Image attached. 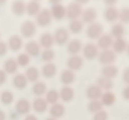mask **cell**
<instances>
[{"mask_svg": "<svg viewBox=\"0 0 129 120\" xmlns=\"http://www.w3.org/2000/svg\"><path fill=\"white\" fill-rule=\"evenodd\" d=\"M99 61L101 62L103 66L106 65H113L116 60V53L113 51L112 48L110 50H105V51L99 52Z\"/></svg>", "mask_w": 129, "mask_h": 120, "instance_id": "cell-1", "label": "cell"}, {"mask_svg": "<svg viewBox=\"0 0 129 120\" xmlns=\"http://www.w3.org/2000/svg\"><path fill=\"white\" fill-rule=\"evenodd\" d=\"M81 52H82V55H83L85 59H87V60H93V59H95L99 55V47L95 44L89 42V44L85 45V46L82 47Z\"/></svg>", "mask_w": 129, "mask_h": 120, "instance_id": "cell-2", "label": "cell"}, {"mask_svg": "<svg viewBox=\"0 0 129 120\" xmlns=\"http://www.w3.org/2000/svg\"><path fill=\"white\" fill-rule=\"evenodd\" d=\"M83 66V58L81 55H71L67 60V68L75 72V71H79Z\"/></svg>", "mask_w": 129, "mask_h": 120, "instance_id": "cell-3", "label": "cell"}, {"mask_svg": "<svg viewBox=\"0 0 129 120\" xmlns=\"http://www.w3.org/2000/svg\"><path fill=\"white\" fill-rule=\"evenodd\" d=\"M15 112L19 115H27L31 112V103L27 99H19L15 104Z\"/></svg>", "mask_w": 129, "mask_h": 120, "instance_id": "cell-4", "label": "cell"}, {"mask_svg": "<svg viewBox=\"0 0 129 120\" xmlns=\"http://www.w3.org/2000/svg\"><path fill=\"white\" fill-rule=\"evenodd\" d=\"M102 32H103V28H102L101 25L98 24V22H93L87 28V37L90 39H99L103 34Z\"/></svg>", "mask_w": 129, "mask_h": 120, "instance_id": "cell-5", "label": "cell"}, {"mask_svg": "<svg viewBox=\"0 0 129 120\" xmlns=\"http://www.w3.org/2000/svg\"><path fill=\"white\" fill-rule=\"evenodd\" d=\"M113 37L110 34H102L100 38L98 39V46L99 50L101 51H105V50H110L113 46Z\"/></svg>", "mask_w": 129, "mask_h": 120, "instance_id": "cell-6", "label": "cell"}, {"mask_svg": "<svg viewBox=\"0 0 129 120\" xmlns=\"http://www.w3.org/2000/svg\"><path fill=\"white\" fill-rule=\"evenodd\" d=\"M102 93H103V91L98 85H95V84L88 86L87 89H86V97L89 100H100Z\"/></svg>", "mask_w": 129, "mask_h": 120, "instance_id": "cell-7", "label": "cell"}, {"mask_svg": "<svg viewBox=\"0 0 129 120\" xmlns=\"http://www.w3.org/2000/svg\"><path fill=\"white\" fill-rule=\"evenodd\" d=\"M54 42L58 45H66L69 39V33L66 28H59L54 33Z\"/></svg>", "mask_w": 129, "mask_h": 120, "instance_id": "cell-8", "label": "cell"}, {"mask_svg": "<svg viewBox=\"0 0 129 120\" xmlns=\"http://www.w3.org/2000/svg\"><path fill=\"white\" fill-rule=\"evenodd\" d=\"M81 14H82V8L80 6V4H78V3H74V4H72V5H69L68 8L66 10V15L71 20L78 19Z\"/></svg>", "mask_w": 129, "mask_h": 120, "instance_id": "cell-9", "label": "cell"}, {"mask_svg": "<svg viewBox=\"0 0 129 120\" xmlns=\"http://www.w3.org/2000/svg\"><path fill=\"white\" fill-rule=\"evenodd\" d=\"M47 107H48V104L46 101L44 97H38L35 99L33 100L32 103V108H33L37 113H44L47 111Z\"/></svg>", "mask_w": 129, "mask_h": 120, "instance_id": "cell-10", "label": "cell"}, {"mask_svg": "<svg viewBox=\"0 0 129 120\" xmlns=\"http://www.w3.org/2000/svg\"><path fill=\"white\" fill-rule=\"evenodd\" d=\"M25 53H27L29 57H38L41 53V46L37 41H28L25 46Z\"/></svg>", "mask_w": 129, "mask_h": 120, "instance_id": "cell-11", "label": "cell"}, {"mask_svg": "<svg viewBox=\"0 0 129 120\" xmlns=\"http://www.w3.org/2000/svg\"><path fill=\"white\" fill-rule=\"evenodd\" d=\"M20 31H21V34L24 35L25 38H31L37 32V26L32 21H25L22 24V26H21Z\"/></svg>", "mask_w": 129, "mask_h": 120, "instance_id": "cell-12", "label": "cell"}, {"mask_svg": "<svg viewBox=\"0 0 129 120\" xmlns=\"http://www.w3.org/2000/svg\"><path fill=\"white\" fill-rule=\"evenodd\" d=\"M82 47H83V45H82L81 41L78 40V39H74V40H71L67 42V52L71 55L79 54V53L82 51Z\"/></svg>", "mask_w": 129, "mask_h": 120, "instance_id": "cell-13", "label": "cell"}, {"mask_svg": "<svg viewBox=\"0 0 129 120\" xmlns=\"http://www.w3.org/2000/svg\"><path fill=\"white\" fill-rule=\"evenodd\" d=\"M64 112H66V108L62 105L61 103H56L54 105H52L51 108H49V115L52 118H55V119H60L61 117H63Z\"/></svg>", "mask_w": 129, "mask_h": 120, "instance_id": "cell-14", "label": "cell"}, {"mask_svg": "<svg viewBox=\"0 0 129 120\" xmlns=\"http://www.w3.org/2000/svg\"><path fill=\"white\" fill-rule=\"evenodd\" d=\"M52 21V14L48 10H42L37 15V22L40 26H47Z\"/></svg>", "mask_w": 129, "mask_h": 120, "instance_id": "cell-15", "label": "cell"}, {"mask_svg": "<svg viewBox=\"0 0 129 120\" xmlns=\"http://www.w3.org/2000/svg\"><path fill=\"white\" fill-rule=\"evenodd\" d=\"M41 74L46 78V79H52L54 78L55 74H56V66L53 64V62H47L42 66L41 68Z\"/></svg>", "mask_w": 129, "mask_h": 120, "instance_id": "cell-16", "label": "cell"}, {"mask_svg": "<svg viewBox=\"0 0 129 120\" xmlns=\"http://www.w3.org/2000/svg\"><path fill=\"white\" fill-rule=\"evenodd\" d=\"M59 97H60V99L64 103H69L73 100L74 98V89L72 88L71 86H63L61 89H60V92H59Z\"/></svg>", "mask_w": 129, "mask_h": 120, "instance_id": "cell-17", "label": "cell"}, {"mask_svg": "<svg viewBox=\"0 0 129 120\" xmlns=\"http://www.w3.org/2000/svg\"><path fill=\"white\" fill-rule=\"evenodd\" d=\"M117 73H119V69H117V67L115 65H106L102 67V71H101L102 77L112 79V80L114 78H116Z\"/></svg>", "mask_w": 129, "mask_h": 120, "instance_id": "cell-18", "label": "cell"}, {"mask_svg": "<svg viewBox=\"0 0 129 120\" xmlns=\"http://www.w3.org/2000/svg\"><path fill=\"white\" fill-rule=\"evenodd\" d=\"M18 68H19V65L15 59H7L4 64V71L6 72V74H15L18 72Z\"/></svg>", "mask_w": 129, "mask_h": 120, "instance_id": "cell-19", "label": "cell"}, {"mask_svg": "<svg viewBox=\"0 0 129 120\" xmlns=\"http://www.w3.org/2000/svg\"><path fill=\"white\" fill-rule=\"evenodd\" d=\"M25 77L28 80V82H37V81H39V78H40V71L37 67L31 66V67H28L26 69Z\"/></svg>", "mask_w": 129, "mask_h": 120, "instance_id": "cell-20", "label": "cell"}, {"mask_svg": "<svg viewBox=\"0 0 129 120\" xmlns=\"http://www.w3.org/2000/svg\"><path fill=\"white\" fill-rule=\"evenodd\" d=\"M7 46H8V50H11V51L18 52L22 47V39L19 35H13L10 38L8 42H7Z\"/></svg>", "mask_w": 129, "mask_h": 120, "instance_id": "cell-21", "label": "cell"}, {"mask_svg": "<svg viewBox=\"0 0 129 120\" xmlns=\"http://www.w3.org/2000/svg\"><path fill=\"white\" fill-rule=\"evenodd\" d=\"M40 46L44 50H47V48H52V46L55 44L54 42V37L51 34V33H44V34L40 37Z\"/></svg>", "mask_w": 129, "mask_h": 120, "instance_id": "cell-22", "label": "cell"}, {"mask_svg": "<svg viewBox=\"0 0 129 120\" xmlns=\"http://www.w3.org/2000/svg\"><path fill=\"white\" fill-rule=\"evenodd\" d=\"M60 79H61V82L63 84V86H69L75 80V72H73V71L68 68L64 69V71H62Z\"/></svg>", "mask_w": 129, "mask_h": 120, "instance_id": "cell-23", "label": "cell"}, {"mask_svg": "<svg viewBox=\"0 0 129 120\" xmlns=\"http://www.w3.org/2000/svg\"><path fill=\"white\" fill-rule=\"evenodd\" d=\"M127 45H128V42L126 41V39H123V38L114 39L112 50L115 53H122V52H124L127 50Z\"/></svg>", "mask_w": 129, "mask_h": 120, "instance_id": "cell-24", "label": "cell"}, {"mask_svg": "<svg viewBox=\"0 0 129 120\" xmlns=\"http://www.w3.org/2000/svg\"><path fill=\"white\" fill-rule=\"evenodd\" d=\"M32 92L35 97H44L47 92V86L46 84L42 81H37L33 84V87H32Z\"/></svg>", "mask_w": 129, "mask_h": 120, "instance_id": "cell-25", "label": "cell"}, {"mask_svg": "<svg viewBox=\"0 0 129 120\" xmlns=\"http://www.w3.org/2000/svg\"><path fill=\"white\" fill-rule=\"evenodd\" d=\"M115 94L110 91H107V92H103L102 93L101 98H100V101L102 103L103 106H113L114 103H115Z\"/></svg>", "mask_w": 129, "mask_h": 120, "instance_id": "cell-26", "label": "cell"}, {"mask_svg": "<svg viewBox=\"0 0 129 120\" xmlns=\"http://www.w3.org/2000/svg\"><path fill=\"white\" fill-rule=\"evenodd\" d=\"M28 85V80L26 79L25 74H15L13 78V86L18 89H24Z\"/></svg>", "mask_w": 129, "mask_h": 120, "instance_id": "cell-27", "label": "cell"}, {"mask_svg": "<svg viewBox=\"0 0 129 120\" xmlns=\"http://www.w3.org/2000/svg\"><path fill=\"white\" fill-rule=\"evenodd\" d=\"M95 85H98L103 92H107V91H110V89L113 88V80L101 76L98 80H96Z\"/></svg>", "mask_w": 129, "mask_h": 120, "instance_id": "cell-28", "label": "cell"}, {"mask_svg": "<svg viewBox=\"0 0 129 120\" xmlns=\"http://www.w3.org/2000/svg\"><path fill=\"white\" fill-rule=\"evenodd\" d=\"M51 14L53 18L58 19V20H61L62 18L66 17V8H64L62 5H60V4H56V5H54L53 8H52Z\"/></svg>", "mask_w": 129, "mask_h": 120, "instance_id": "cell-29", "label": "cell"}, {"mask_svg": "<svg viewBox=\"0 0 129 120\" xmlns=\"http://www.w3.org/2000/svg\"><path fill=\"white\" fill-rule=\"evenodd\" d=\"M123 34H124V26L121 22H117V24H114L112 26V30H110V35L113 38H122Z\"/></svg>", "mask_w": 129, "mask_h": 120, "instance_id": "cell-30", "label": "cell"}, {"mask_svg": "<svg viewBox=\"0 0 129 120\" xmlns=\"http://www.w3.org/2000/svg\"><path fill=\"white\" fill-rule=\"evenodd\" d=\"M82 22H87V24H93L95 22L96 19V12L93 8H89V10H86L85 12H82Z\"/></svg>", "mask_w": 129, "mask_h": 120, "instance_id": "cell-31", "label": "cell"}, {"mask_svg": "<svg viewBox=\"0 0 129 120\" xmlns=\"http://www.w3.org/2000/svg\"><path fill=\"white\" fill-rule=\"evenodd\" d=\"M119 13H120V11L117 8L110 6L105 11V18L108 21H110V22H114L115 20L119 19Z\"/></svg>", "mask_w": 129, "mask_h": 120, "instance_id": "cell-32", "label": "cell"}, {"mask_svg": "<svg viewBox=\"0 0 129 120\" xmlns=\"http://www.w3.org/2000/svg\"><path fill=\"white\" fill-rule=\"evenodd\" d=\"M45 99H46L47 104H49V105H54V104H56L59 101V99H60L59 92L56 91V89H49V91H47L46 94H45Z\"/></svg>", "mask_w": 129, "mask_h": 120, "instance_id": "cell-33", "label": "cell"}, {"mask_svg": "<svg viewBox=\"0 0 129 120\" xmlns=\"http://www.w3.org/2000/svg\"><path fill=\"white\" fill-rule=\"evenodd\" d=\"M15 60H17L19 67H27L29 65V61H31V57L27 53H20V54H18Z\"/></svg>", "mask_w": 129, "mask_h": 120, "instance_id": "cell-34", "label": "cell"}, {"mask_svg": "<svg viewBox=\"0 0 129 120\" xmlns=\"http://www.w3.org/2000/svg\"><path fill=\"white\" fill-rule=\"evenodd\" d=\"M82 28H83V22L82 20H79V19H74V20L71 21V24H69V31L72 33H80L82 31Z\"/></svg>", "mask_w": 129, "mask_h": 120, "instance_id": "cell-35", "label": "cell"}, {"mask_svg": "<svg viewBox=\"0 0 129 120\" xmlns=\"http://www.w3.org/2000/svg\"><path fill=\"white\" fill-rule=\"evenodd\" d=\"M40 57H41V59H42V60L47 64V62H52V61H53V59L55 58V53H54V51H53L52 48H47V50L41 51Z\"/></svg>", "mask_w": 129, "mask_h": 120, "instance_id": "cell-36", "label": "cell"}, {"mask_svg": "<svg viewBox=\"0 0 129 120\" xmlns=\"http://www.w3.org/2000/svg\"><path fill=\"white\" fill-rule=\"evenodd\" d=\"M103 110V105H102V103L100 101V100H90L88 104V111L90 112V113L95 114L96 112H99V111Z\"/></svg>", "mask_w": 129, "mask_h": 120, "instance_id": "cell-37", "label": "cell"}, {"mask_svg": "<svg viewBox=\"0 0 129 120\" xmlns=\"http://www.w3.org/2000/svg\"><path fill=\"white\" fill-rule=\"evenodd\" d=\"M14 100V95L13 93L10 92V91H4L1 94H0V101L4 104V105H11Z\"/></svg>", "mask_w": 129, "mask_h": 120, "instance_id": "cell-38", "label": "cell"}, {"mask_svg": "<svg viewBox=\"0 0 129 120\" xmlns=\"http://www.w3.org/2000/svg\"><path fill=\"white\" fill-rule=\"evenodd\" d=\"M26 11L29 15H38L40 12V5L37 1H32L26 6Z\"/></svg>", "mask_w": 129, "mask_h": 120, "instance_id": "cell-39", "label": "cell"}, {"mask_svg": "<svg viewBox=\"0 0 129 120\" xmlns=\"http://www.w3.org/2000/svg\"><path fill=\"white\" fill-rule=\"evenodd\" d=\"M12 10H13V12L15 14H18V15H20V14H22L26 11V5H25L24 1H20V0H18V1H15V3L13 4V6H12Z\"/></svg>", "mask_w": 129, "mask_h": 120, "instance_id": "cell-40", "label": "cell"}, {"mask_svg": "<svg viewBox=\"0 0 129 120\" xmlns=\"http://www.w3.org/2000/svg\"><path fill=\"white\" fill-rule=\"evenodd\" d=\"M119 19L121 21V24H128L129 22V8H123L122 11H120Z\"/></svg>", "mask_w": 129, "mask_h": 120, "instance_id": "cell-41", "label": "cell"}, {"mask_svg": "<svg viewBox=\"0 0 129 120\" xmlns=\"http://www.w3.org/2000/svg\"><path fill=\"white\" fill-rule=\"evenodd\" d=\"M93 120H108V113L105 110H101L93 114Z\"/></svg>", "mask_w": 129, "mask_h": 120, "instance_id": "cell-42", "label": "cell"}, {"mask_svg": "<svg viewBox=\"0 0 129 120\" xmlns=\"http://www.w3.org/2000/svg\"><path fill=\"white\" fill-rule=\"evenodd\" d=\"M8 51V46H7L6 42H4V41H0V57H3L5 55Z\"/></svg>", "mask_w": 129, "mask_h": 120, "instance_id": "cell-43", "label": "cell"}, {"mask_svg": "<svg viewBox=\"0 0 129 120\" xmlns=\"http://www.w3.org/2000/svg\"><path fill=\"white\" fill-rule=\"evenodd\" d=\"M122 79H123V81L126 82L127 85H129V67L124 69V72H123V76H122Z\"/></svg>", "mask_w": 129, "mask_h": 120, "instance_id": "cell-44", "label": "cell"}, {"mask_svg": "<svg viewBox=\"0 0 129 120\" xmlns=\"http://www.w3.org/2000/svg\"><path fill=\"white\" fill-rule=\"evenodd\" d=\"M7 79V74L4 69H0V85H3Z\"/></svg>", "mask_w": 129, "mask_h": 120, "instance_id": "cell-45", "label": "cell"}, {"mask_svg": "<svg viewBox=\"0 0 129 120\" xmlns=\"http://www.w3.org/2000/svg\"><path fill=\"white\" fill-rule=\"evenodd\" d=\"M122 95H123V98H124L126 100H129V85L127 86V87H124V88H123Z\"/></svg>", "mask_w": 129, "mask_h": 120, "instance_id": "cell-46", "label": "cell"}, {"mask_svg": "<svg viewBox=\"0 0 129 120\" xmlns=\"http://www.w3.org/2000/svg\"><path fill=\"white\" fill-rule=\"evenodd\" d=\"M19 117H20V115H19L15 111H14V112H12V113L10 114V119L11 120H18V119H19Z\"/></svg>", "mask_w": 129, "mask_h": 120, "instance_id": "cell-47", "label": "cell"}, {"mask_svg": "<svg viewBox=\"0 0 129 120\" xmlns=\"http://www.w3.org/2000/svg\"><path fill=\"white\" fill-rule=\"evenodd\" d=\"M24 120H38V118H37V115H34V114H27V115H25Z\"/></svg>", "mask_w": 129, "mask_h": 120, "instance_id": "cell-48", "label": "cell"}, {"mask_svg": "<svg viewBox=\"0 0 129 120\" xmlns=\"http://www.w3.org/2000/svg\"><path fill=\"white\" fill-rule=\"evenodd\" d=\"M116 1H117V0H105V3L107 4V5H109V7L113 6V5H114Z\"/></svg>", "mask_w": 129, "mask_h": 120, "instance_id": "cell-49", "label": "cell"}, {"mask_svg": "<svg viewBox=\"0 0 129 120\" xmlns=\"http://www.w3.org/2000/svg\"><path fill=\"white\" fill-rule=\"evenodd\" d=\"M6 114H5V112L4 111L0 110V120H6Z\"/></svg>", "mask_w": 129, "mask_h": 120, "instance_id": "cell-50", "label": "cell"}, {"mask_svg": "<svg viewBox=\"0 0 129 120\" xmlns=\"http://www.w3.org/2000/svg\"><path fill=\"white\" fill-rule=\"evenodd\" d=\"M51 1L54 4V5H56V4H59V1H60V0H51Z\"/></svg>", "mask_w": 129, "mask_h": 120, "instance_id": "cell-51", "label": "cell"}, {"mask_svg": "<svg viewBox=\"0 0 129 120\" xmlns=\"http://www.w3.org/2000/svg\"><path fill=\"white\" fill-rule=\"evenodd\" d=\"M86 1H87V0H78L79 4H83V3H86Z\"/></svg>", "mask_w": 129, "mask_h": 120, "instance_id": "cell-52", "label": "cell"}, {"mask_svg": "<svg viewBox=\"0 0 129 120\" xmlns=\"http://www.w3.org/2000/svg\"><path fill=\"white\" fill-rule=\"evenodd\" d=\"M46 120H58V119H55V118H52V117H48Z\"/></svg>", "mask_w": 129, "mask_h": 120, "instance_id": "cell-53", "label": "cell"}, {"mask_svg": "<svg viewBox=\"0 0 129 120\" xmlns=\"http://www.w3.org/2000/svg\"><path fill=\"white\" fill-rule=\"evenodd\" d=\"M126 51H127V53H128V55H129V42H128V45H127V50H126Z\"/></svg>", "mask_w": 129, "mask_h": 120, "instance_id": "cell-54", "label": "cell"}, {"mask_svg": "<svg viewBox=\"0 0 129 120\" xmlns=\"http://www.w3.org/2000/svg\"><path fill=\"white\" fill-rule=\"evenodd\" d=\"M5 1H6V0H0V4H4Z\"/></svg>", "mask_w": 129, "mask_h": 120, "instance_id": "cell-55", "label": "cell"}]
</instances>
